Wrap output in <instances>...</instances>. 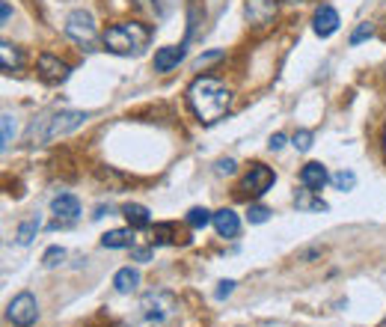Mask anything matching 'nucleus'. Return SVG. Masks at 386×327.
<instances>
[{"instance_id": "39448f33", "label": "nucleus", "mask_w": 386, "mask_h": 327, "mask_svg": "<svg viewBox=\"0 0 386 327\" xmlns=\"http://www.w3.org/2000/svg\"><path fill=\"white\" fill-rule=\"evenodd\" d=\"M65 36H69L74 45L93 51L95 48V39H98V27H95V18L86 13V9H74V13L65 18Z\"/></svg>"}, {"instance_id": "4be33fe9", "label": "nucleus", "mask_w": 386, "mask_h": 327, "mask_svg": "<svg viewBox=\"0 0 386 327\" xmlns=\"http://www.w3.org/2000/svg\"><path fill=\"white\" fill-rule=\"evenodd\" d=\"M330 182H333L339 190H351L357 185V176L351 173V170H341V173H336V176H330Z\"/></svg>"}, {"instance_id": "5701e85b", "label": "nucleus", "mask_w": 386, "mask_h": 327, "mask_svg": "<svg viewBox=\"0 0 386 327\" xmlns=\"http://www.w3.org/2000/svg\"><path fill=\"white\" fill-rule=\"evenodd\" d=\"M63 259H65V250H63V247H48L45 256H42V265H45V268H57Z\"/></svg>"}, {"instance_id": "72a5a7b5", "label": "nucleus", "mask_w": 386, "mask_h": 327, "mask_svg": "<svg viewBox=\"0 0 386 327\" xmlns=\"http://www.w3.org/2000/svg\"><path fill=\"white\" fill-rule=\"evenodd\" d=\"M9 18H13V9H9V0H3V3H0V21L9 24Z\"/></svg>"}, {"instance_id": "7ed1b4c3", "label": "nucleus", "mask_w": 386, "mask_h": 327, "mask_svg": "<svg viewBox=\"0 0 386 327\" xmlns=\"http://www.w3.org/2000/svg\"><path fill=\"white\" fill-rule=\"evenodd\" d=\"M102 42L116 57H131V54H140L152 42V30L146 24H140V21H122V24L107 27L102 33Z\"/></svg>"}, {"instance_id": "dca6fc26", "label": "nucleus", "mask_w": 386, "mask_h": 327, "mask_svg": "<svg viewBox=\"0 0 386 327\" xmlns=\"http://www.w3.org/2000/svg\"><path fill=\"white\" fill-rule=\"evenodd\" d=\"M125 214V220H128V227L131 229H149L152 227V214L146 206H137V202H128V206L122 208Z\"/></svg>"}, {"instance_id": "c756f323", "label": "nucleus", "mask_w": 386, "mask_h": 327, "mask_svg": "<svg viewBox=\"0 0 386 327\" xmlns=\"http://www.w3.org/2000/svg\"><path fill=\"white\" fill-rule=\"evenodd\" d=\"M220 57H223V51H208V54H202V57L193 63V69H205L208 63H214V60H220Z\"/></svg>"}, {"instance_id": "c85d7f7f", "label": "nucleus", "mask_w": 386, "mask_h": 327, "mask_svg": "<svg viewBox=\"0 0 386 327\" xmlns=\"http://www.w3.org/2000/svg\"><path fill=\"white\" fill-rule=\"evenodd\" d=\"M268 208H264V206H252L250 211H247V218H250V223H264V220H268Z\"/></svg>"}, {"instance_id": "b1692460", "label": "nucleus", "mask_w": 386, "mask_h": 327, "mask_svg": "<svg viewBox=\"0 0 386 327\" xmlns=\"http://www.w3.org/2000/svg\"><path fill=\"white\" fill-rule=\"evenodd\" d=\"M0 122H3V143H0V149H9V143H13V134H15V122H13V116L9 114H3L0 116Z\"/></svg>"}, {"instance_id": "7c9ffc66", "label": "nucleus", "mask_w": 386, "mask_h": 327, "mask_svg": "<svg viewBox=\"0 0 386 327\" xmlns=\"http://www.w3.org/2000/svg\"><path fill=\"white\" fill-rule=\"evenodd\" d=\"M235 170H238V164L232 161V158H223V161H217V173H220V176H235Z\"/></svg>"}, {"instance_id": "c9c22d12", "label": "nucleus", "mask_w": 386, "mask_h": 327, "mask_svg": "<svg viewBox=\"0 0 386 327\" xmlns=\"http://www.w3.org/2000/svg\"><path fill=\"white\" fill-rule=\"evenodd\" d=\"M122 327H125V324H122Z\"/></svg>"}, {"instance_id": "9d476101", "label": "nucleus", "mask_w": 386, "mask_h": 327, "mask_svg": "<svg viewBox=\"0 0 386 327\" xmlns=\"http://www.w3.org/2000/svg\"><path fill=\"white\" fill-rule=\"evenodd\" d=\"M339 24H341V21H339V13H336L333 6H327V3H324V6H318V9H315L312 27H315V33H318L321 39L333 36V33L339 30Z\"/></svg>"}, {"instance_id": "1a4fd4ad", "label": "nucleus", "mask_w": 386, "mask_h": 327, "mask_svg": "<svg viewBox=\"0 0 386 327\" xmlns=\"http://www.w3.org/2000/svg\"><path fill=\"white\" fill-rule=\"evenodd\" d=\"M244 15L252 27H268L271 21L277 18V3H273V0H247Z\"/></svg>"}, {"instance_id": "9b49d317", "label": "nucleus", "mask_w": 386, "mask_h": 327, "mask_svg": "<svg viewBox=\"0 0 386 327\" xmlns=\"http://www.w3.org/2000/svg\"><path fill=\"white\" fill-rule=\"evenodd\" d=\"M300 182H303V188L309 190V194H318V190H321V188L330 182V173H327L324 164L309 161L303 170H300Z\"/></svg>"}, {"instance_id": "bb28decb", "label": "nucleus", "mask_w": 386, "mask_h": 327, "mask_svg": "<svg viewBox=\"0 0 386 327\" xmlns=\"http://www.w3.org/2000/svg\"><path fill=\"white\" fill-rule=\"evenodd\" d=\"M371 33H374V27L369 24V21H362V24H360V27L354 30V33H351V45H360L362 39H369Z\"/></svg>"}, {"instance_id": "2f4dec72", "label": "nucleus", "mask_w": 386, "mask_h": 327, "mask_svg": "<svg viewBox=\"0 0 386 327\" xmlns=\"http://www.w3.org/2000/svg\"><path fill=\"white\" fill-rule=\"evenodd\" d=\"M271 152H280L282 149V146H285V134H273V137H271Z\"/></svg>"}, {"instance_id": "f8f14e48", "label": "nucleus", "mask_w": 386, "mask_h": 327, "mask_svg": "<svg viewBox=\"0 0 386 327\" xmlns=\"http://www.w3.org/2000/svg\"><path fill=\"white\" fill-rule=\"evenodd\" d=\"M184 60V45H163L154 51V72H172Z\"/></svg>"}, {"instance_id": "f257e3e1", "label": "nucleus", "mask_w": 386, "mask_h": 327, "mask_svg": "<svg viewBox=\"0 0 386 327\" xmlns=\"http://www.w3.org/2000/svg\"><path fill=\"white\" fill-rule=\"evenodd\" d=\"M184 98H187V107L193 110V116L200 119L202 126H214V122L223 119L232 107V89L226 84H220L217 77H208V75L193 77Z\"/></svg>"}, {"instance_id": "0eeeda50", "label": "nucleus", "mask_w": 386, "mask_h": 327, "mask_svg": "<svg viewBox=\"0 0 386 327\" xmlns=\"http://www.w3.org/2000/svg\"><path fill=\"white\" fill-rule=\"evenodd\" d=\"M36 69H39V77H42L45 84H63L65 77L72 75V66L63 63L60 57H54V54H39Z\"/></svg>"}, {"instance_id": "20e7f679", "label": "nucleus", "mask_w": 386, "mask_h": 327, "mask_svg": "<svg viewBox=\"0 0 386 327\" xmlns=\"http://www.w3.org/2000/svg\"><path fill=\"white\" fill-rule=\"evenodd\" d=\"M137 310H140V321L146 327H163L179 315V298H175L172 291L158 289V291H149V295L140 301Z\"/></svg>"}, {"instance_id": "412c9836", "label": "nucleus", "mask_w": 386, "mask_h": 327, "mask_svg": "<svg viewBox=\"0 0 386 327\" xmlns=\"http://www.w3.org/2000/svg\"><path fill=\"white\" fill-rule=\"evenodd\" d=\"M187 223H191L193 229H205L208 223H214V214L208 211V208H200V206H196V208L187 211Z\"/></svg>"}, {"instance_id": "cd10ccee", "label": "nucleus", "mask_w": 386, "mask_h": 327, "mask_svg": "<svg viewBox=\"0 0 386 327\" xmlns=\"http://www.w3.org/2000/svg\"><path fill=\"white\" fill-rule=\"evenodd\" d=\"M232 291H235V280H220L217 283V291H214V298L217 301H223V298H229Z\"/></svg>"}, {"instance_id": "f3484780", "label": "nucleus", "mask_w": 386, "mask_h": 327, "mask_svg": "<svg viewBox=\"0 0 386 327\" xmlns=\"http://www.w3.org/2000/svg\"><path fill=\"white\" fill-rule=\"evenodd\" d=\"M134 244V229H110L102 235V247L107 250H125Z\"/></svg>"}, {"instance_id": "4468645a", "label": "nucleus", "mask_w": 386, "mask_h": 327, "mask_svg": "<svg viewBox=\"0 0 386 327\" xmlns=\"http://www.w3.org/2000/svg\"><path fill=\"white\" fill-rule=\"evenodd\" d=\"M51 211L63 220H74L77 214H81V199H77L74 194H60V197H54Z\"/></svg>"}, {"instance_id": "ddd939ff", "label": "nucleus", "mask_w": 386, "mask_h": 327, "mask_svg": "<svg viewBox=\"0 0 386 327\" xmlns=\"http://www.w3.org/2000/svg\"><path fill=\"white\" fill-rule=\"evenodd\" d=\"M214 229L220 238H235L241 232V218L232 208H220V211H214Z\"/></svg>"}, {"instance_id": "473e14b6", "label": "nucleus", "mask_w": 386, "mask_h": 327, "mask_svg": "<svg viewBox=\"0 0 386 327\" xmlns=\"http://www.w3.org/2000/svg\"><path fill=\"white\" fill-rule=\"evenodd\" d=\"M131 256H134L137 262H149V259H152V250H149V247H137V250L131 253Z\"/></svg>"}, {"instance_id": "aec40b11", "label": "nucleus", "mask_w": 386, "mask_h": 327, "mask_svg": "<svg viewBox=\"0 0 386 327\" xmlns=\"http://www.w3.org/2000/svg\"><path fill=\"white\" fill-rule=\"evenodd\" d=\"M39 227H42L39 214H33V218H27V220H21V223H18V229H15V241H18L21 247H27V244H33V238H36V232H39Z\"/></svg>"}, {"instance_id": "f03ea898", "label": "nucleus", "mask_w": 386, "mask_h": 327, "mask_svg": "<svg viewBox=\"0 0 386 327\" xmlns=\"http://www.w3.org/2000/svg\"><path fill=\"white\" fill-rule=\"evenodd\" d=\"M86 119H90L86 110H57V114H45L27 128V143H39V146L54 143V140L65 137V134L77 131Z\"/></svg>"}, {"instance_id": "a211bd4d", "label": "nucleus", "mask_w": 386, "mask_h": 327, "mask_svg": "<svg viewBox=\"0 0 386 327\" xmlns=\"http://www.w3.org/2000/svg\"><path fill=\"white\" fill-rule=\"evenodd\" d=\"M113 286L119 295H131L137 286H140V271L137 268H119L116 277H113Z\"/></svg>"}, {"instance_id": "6e6552de", "label": "nucleus", "mask_w": 386, "mask_h": 327, "mask_svg": "<svg viewBox=\"0 0 386 327\" xmlns=\"http://www.w3.org/2000/svg\"><path fill=\"white\" fill-rule=\"evenodd\" d=\"M273 182H277V173H273L271 167L252 164L247 178H244V190H247V194H252V197H262V194H268Z\"/></svg>"}, {"instance_id": "393cba45", "label": "nucleus", "mask_w": 386, "mask_h": 327, "mask_svg": "<svg viewBox=\"0 0 386 327\" xmlns=\"http://www.w3.org/2000/svg\"><path fill=\"white\" fill-rule=\"evenodd\" d=\"M294 149L297 152H309V149H312V131H297L294 134Z\"/></svg>"}, {"instance_id": "a878e982", "label": "nucleus", "mask_w": 386, "mask_h": 327, "mask_svg": "<svg viewBox=\"0 0 386 327\" xmlns=\"http://www.w3.org/2000/svg\"><path fill=\"white\" fill-rule=\"evenodd\" d=\"M170 232H172V223H158L154 227V244H170Z\"/></svg>"}, {"instance_id": "423d86ee", "label": "nucleus", "mask_w": 386, "mask_h": 327, "mask_svg": "<svg viewBox=\"0 0 386 327\" xmlns=\"http://www.w3.org/2000/svg\"><path fill=\"white\" fill-rule=\"evenodd\" d=\"M6 319L13 321L15 327L36 324V319H39V303H36V298H33L30 291H21V295H15L13 301H9V307H6Z\"/></svg>"}, {"instance_id": "f704fd0d", "label": "nucleus", "mask_w": 386, "mask_h": 327, "mask_svg": "<svg viewBox=\"0 0 386 327\" xmlns=\"http://www.w3.org/2000/svg\"><path fill=\"white\" fill-rule=\"evenodd\" d=\"M380 140H383V149H386V122H383V131H380Z\"/></svg>"}, {"instance_id": "6ab92c4d", "label": "nucleus", "mask_w": 386, "mask_h": 327, "mask_svg": "<svg viewBox=\"0 0 386 327\" xmlns=\"http://www.w3.org/2000/svg\"><path fill=\"white\" fill-rule=\"evenodd\" d=\"M21 60H24V54H21V48L18 45H13V42H0V66H3V72H13V69H18L21 66Z\"/></svg>"}, {"instance_id": "2eb2a0df", "label": "nucleus", "mask_w": 386, "mask_h": 327, "mask_svg": "<svg viewBox=\"0 0 386 327\" xmlns=\"http://www.w3.org/2000/svg\"><path fill=\"white\" fill-rule=\"evenodd\" d=\"M134 3H137L140 9H146V13H149L152 18L163 21V18H170V15L175 13V6H179V0H134Z\"/></svg>"}]
</instances>
